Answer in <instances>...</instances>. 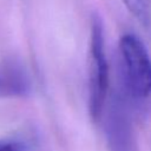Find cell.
Segmentation results:
<instances>
[{"label": "cell", "instance_id": "cell-1", "mask_svg": "<svg viewBox=\"0 0 151 151\" xmlns=\"http://www.w3.org/2000/svg\"><path fill=\"white\" fill-rule=\"evenodd\" d=\"M109 91V65L104 50L103 21L97 13L91 15L88 48V112L98 122L104 111Z\"/></svg>", "mask_w": 151, "mask_h": 151}, {"label": "cell", "instance_id": "cell-2", "mask_svg": "<svg viewBox=\"0 0 151 151\" xmlns=\"http://www.w3.org/2000/svg\"><path fill=\"white\" fill-rule=\"evenodd\" d=\"M119 51L124 65L127 91L134 98L151 94V57L143 41L132 33L122 35Z\"/></svg>", "mask_w": 151, "mask_h": 151}, {"label": "cell", "instance_id": "cell-3", "mask_svg": "<svg viewBox=\"0 0 151 151\" xmlns=\"http://www.w3.org/2000/svg\"><path fill=\"white\" fill-rule=\"evenodd\" d=\"M106 130L111 151H131L130 123L119 103H114L110 110Z\"/></svg>", "mask_w": 151, "mask_h": 151}, {"label": "cell", "instance_id": "cell-4", "mask_svg": "<svg viewBox=\"0 0 151 151\" xmlns=\"http://www.w3.org/2000/svg\"><path fill=\"white\" fill-rule=\"evenodd\" d=\"M31 92V80L26 71L14 64H0V98L25 97Z\"/></svg>", "mask_w": 151, "mask_h": 151}, {"label": "cell", "instance_id": "cell-5", "mask_svg": "<svg viewBox=\"0 0 151 151\" xmlns=\"http://www.w3.org/2000/svg\"><path fill=\"white\" fill-rule=\"evenodd\" d=\"M127 9L143 25L147 26L151 20V0H123Z\"/></svg>", "mask_w": 151, "mask_h": 151}, {"label": "cell", "instance_id": "cell-6", "mask_svg": "<svg viewBox=\"0 0 151 151\" xmlns=\"http://www.w3.org/2000/svg\"><path fill=\"white\" fill-rule=\"evenodd\" d=\"M29 146L26 142L18 138H1L0 151H28Z\"/></svg>", "mask_w": 151, "mask_h": 151}]
</instances>
